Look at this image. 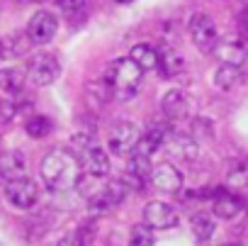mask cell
I'll return each instance as SVG.
<instances>
[{"instance_id": "1", "label": "cell", "mask_w": 248, "mask_h": 246, "mask_svg": "<svg viewBox=\"0 0 248 246\" xmlns=\"http://www.w3.org/2000/svg\"><path fill=\"white\" fill-rule=\"evenodd\" d=\"M80 161L71 149H51L39 166V176L51 193H68L80 183Z\"/></svg>"}, {"instance_id": "2", "label": "cell", "mask_w": 248, "mask_h": 246, "mask_svg": "<svg viewBox=\"0 0 248 246\" xmlns=\"http://www.w3.org/2000/svg\"><path fill=\"white\" fill-rule=\"evenodd\" d=\"M144 68H139L129 56H124V59H114L105 66V71L100 73L109 88H112V95L117 100H132L139 95L141 90V81H144Z\"/></svg>"}, {"instance_id": "3", "label": "cell", "mask_w": 248, "mask_h": 246, "mask_svg": "<svg viewBox=\"0 0 248 246\" xmlns=\"http://www.w3.org/2000/svg\"><path fill=\"white\" fill-rule=\"evenodd\" d=\"M71 144H73V154L78 156L80 161V168L90 176V178H102L109 173V156L107 151L100 147L95 132L90 130H78L73 137H71Z\"/></svg>"}, {"instance_id": "4", "label": "cell", "mask_w": 248, "mask_h": 246, "mask_svg": "<svg viewBox=\"0 0 248 246\" xmlns=\"http://www.w3.org/2000/svg\"><path fill=\"white\" fill-rule=\"evenodd\" d=\"M139 137H141V132H139V127L134 125V122L122 119V122H114V125L109 127L107 147H109V151L114 156H132Z\"/></svg>"}, {"instance_id": "5", "label": "cell", "mask_w": 248, "mask_h": 246, "mask_svg": "<svg viewBox=\"0 0 248 246\" xmlns=\"http://www.w3.org/2000/svg\"><path fill=\"white\" fill-rule=\"evenodd\" d=\"M25 71H27V81L30 83H34V85H51L59 78V73H61V64H59V59L54 54L39 51V54H34L27 61Z\"/></svg>"}, {"instance_id": "6", "label": "cell", "mask_w": 248, "mask_h": 246, "mask_svg": "<svg viewBox=\"0 0 248 246\" xmlns=\"http://www.w3.org/2000/svg\"><path fill=\"white\" fill-rule=\"evenodd\" d=\"M187 30H190V37H192L195 47H197L202 54H212V51H214V47H217V42H219V27H217V22H214L209 15H204V13L192 15Z\"/></svg>"}, {"instance_id": "7", "label": "cell", "mask_w": 248, "mask_h": 246, "mask_svg": "<svg viewBox=\"0 0 248 246\" xmlns=\"http://www.w3.org/2000/svg\"><path fill=\"white\" fill-rule=\"evenodd\" d=\"M219 64H231V66H243L248 59V39L238 32H231L226 37H221L212 51Z\"/></svg>"}, {"instance_id": "8", "label": "cell", "mask_w": 248, "mask_h": 246, "mask_svg": "<svg viewBox=\"0 0 248 246\" xmlns=\"http://www.w3.org/2000/svg\"><path fill=\"white\" fill-rule=\"evenodd\" d=\"M25 32H27V39L32 44L44 47V44H49L56 37V32H59V17L54 13H49V10H39V13H34L30 17Z\"/></svg>"}, {"instance_id": "9", "label": "cell", "mask_w": 248, "mask_h": 246, "mask_svg": "<svg viewBox=\"0 0 248 246\" xmlns=\"http://www.w3.org/2000/svg\"><path fill=\"white\" fill-rule=\"evenodd\" d=\"M37 197H39V188L30 178H17V180L5 183V200L15 210H30V207H34L37 205Z\"/></svg>"}, {"instance_id": "10", "label": "cell", "mask_w": 248, "mask_h": 246, "mask_svg": "<svg viewBox=\"0 0 248 246\" xmlns=\"http://www.w3.org/2000/svg\"><path fill=\"white\" fill-rule=\"evenodd\" d=\"M127 193H129V190H127V185H124L122 180H112V183L102 185V188L90 197V210L97 212V214H105V212L119 207L122 200L127 197Z\"/></svg>"}, {"instance_id": "11", "label": "cell", "mask_w": 248, "mask_h": 246, "mask_svg": "<svg viewBox=\"0 0 248 246\" xmlns=\"http://www.w3.org/2000/svg\"><path fill=\"white\" fill-rule=\"evenodd\" d=\"M144 222H146L151 229L161 231V229H173V227H178L180 214L175 212L173 205H168V202H163V200H151V202L144 207Z\"/></svg>"}, {"instance_id": "12", "label": "cell", "mask_w": 248, "mask_h": 246, "mask_svg": "<svg viewBox=\"0 0 248 246\" xmlns=\"http://www.w3.org/2000/svg\"><path fill=\"white\" fill-rule=\"evenodd\" d=\"M163 147H166V151L175 161H195L197 154H200V144L190 134H175V132H170L166 137V144Z\"/></svg>"}, {"instance_id": "13", "label": "cell", "mask_w": 248, "mask_h": 246, "mask_svg": "<svg viewBox=\"0 0 248 246\" xmlns=\"http://www.w3.org/2000/svg\"><path fill=\"white\" fill-rule=\"evenodd\" d=\"M149 183L161 193H178L183 188V173L173 164H158L151 168Z\"/></svg>"}, {"instance_id": "14", "label": "cell", "mask_w": 248, "mask_h": 246, "mask_svg": "<svg viewBox=\"0 0 248 246\" xmlns=\"http://www.w3.org/2000/svg\"><path fill=\"white\" fill-rule=\"evenodd\" d=\"M190 107H192V100H190V95H187L183 88L168 90V93L163 95V100H161V110H163V115H166L170 122L187 117V115H190Z\"/></svg>"}, {"instance_id": "15", "label": "cell", "mask_w": 248, "mask_h": 246, "mask_svg": "<svg viewBox=\"0 0 248 246\" xmlns=\"http://www.w3.org/2000/svg\"><path fill=\"white\" fill-rule=\"evenodd\" d=\"M17 178H27V156L17 149L0 154V180L10 183Z\"/></svg>"}, {"instance_id": "16", "label": "cell", "mask_w": 248, "mask_h": 246, "mask_svg": "<svg viewBox=\"0 0 248 246\" xmlns=\"http://www.w3.org/2000/svg\"><path fill=\"white\" fill-rule=\"evenodd\" d=\"M25 83H27V71L25 68H17V66L0 68V95L17 98V95H22Z\"/></svg>"}, {"instance_id": "17", "label": "cell", "mask_w": 248, "mask_h": 246, "mask_svg": "<svg viewBox=\"0 0 248 246\" xmlns=\"http://www.w3.org/2000/svg\"><path fill=\"white\" fill-rule=\"evenodd\" d=\"M212 210L221 219H233L243 210V200L238 195L229 193V190H217L214 197H212Z\"/></svg>"}, {"instance_id": "18", "label": "cell", "mask_w": 248, "mask_h": 246, "mask_svg": "<svg viewBox=\"0 0 248 246\" xmlns=\"http://www.w3.org/2000/svg\"><path fill=\"white\" fill-rule=\"evenodd\" d=\"M183 68H185V59L178 49L158 47V71L163 78H173V76L183 73Z\"/></svg>"}, {"instance_id": "19", "label": "cell", "mask_w": 248, "mask_h": 246, "mask_svg": "<svg viewBox=\"0 0 248 246\" xmlns=\"http://www.w3.org/2000/svg\"><path fill=\"white\" fill-rule=\"evenodd\" d=\"M129 59L144 68V71H156L158 68V47H151V44H134L129 49Z\"/></svg>"}, {"instance_id": "20", "label": "cell", "mask_w": 248, "mask_h": 246, "mask_svg": "<svg viewBox=\"0 0 248 246\" xmlns=\"http://www.w3.org/2000/svg\"><path fill=\"white\" fill-rule=\"evenodd\" d=\"M114 95H112V88H109V83L100 76L97 81H93V83H88V88H85V100L90 102V107H102L105 102H109Z\"/></svg>"}, {"instance_id": "21", "label": "cell", "mask_w": 248, "mask_h": 246, "mask_svg": "<svg viewBox=\"0 0 248 246\" xmlns=\"http://www.w3.org/2000/svg\"><path fill=\"white\" fill-rule=\"evenodd\" d=\"M54 130V122L46 117V115H32L25 119V132L32 137V139H44L49 137Z\"/></svg>"}, {"instance_id": "22", "label": "cell", "mask_w": 248, "mask_h": 246, "mask_svg": "<svg viewBox=\"0 0 248 246\" xmlns=\"http://www.w3.org/2000/svg\"><path fill=\"white\" fill-rule=\"evenodd\" d=\"M241 81V66H231V64H221L214 73V83L221 90H231L236 83Z\"/></svg>"}, {"instance_id": "23", "label": "cell", "mask_w": 248, "mask_h": 246, "mask_svg": "<svg viewBox=\"0 0 248 246\" xmlns=\"http://www.w3.org/2000/svg\"><path fill=\"white\" fill-rule=\"evenodd\" d=\"M192 234H195V239L197 241H207L212 234H214V219L209 217V214H204V212H197L195 217H192Z\"/></svg>"}, {"instance_id": "24", "label": "cell", "mask_w": 248, "mask_h": 246, "mask_svg": "<svg viewBox=\"0 0 248 246\" xmlns=\"http://www.w3.org/2000/svg\"><path fill=\"white\" fill-rule=\"evenodd\" d=\"M154 229L144 222V224H137L129 234V246H154Z\"/></svg>"}, {"instance_id": "25", "label": "cell", "mask_w": 248, "mask_h": 246, "mask_svg": "<svg viewBox=\"0 0 248 246\" xmlns=\"http://www.w3.org/2000/svg\"><path fill=\"white\" fill-rule=\"evenodd\" d=\"M226 183H229L231 188H243V185L248 183V164H246V161H238V164H231V168H229V178H226Z\"/></svg>"}, {"instance_id": "26", "label": "cell", "mask_w": 248, "mask_h": 246, "mask_svg": "<svg viewBox=\"0 0 248 246\" xmlns=\"http://www.w3.org/2000/svg\"><path fill=\"white\" fill-rule=\"evenodd\" d=\"M90 3H93V0H56V5H59V10H61L63 15H68V17L88 13Z\"/></svg>"}, {"instance_id": "27", "label": "cell", "mask_w": 248, "mask_h": 246, "mask_svg": "<svg viewBox=\"0 0 248 246\" xmlns=\"http://www.w3.org/2000/svg\"><path fill=\"white\" fill-rule=\"evenodd\" d=\"M59 246H88V236L80 234V231H76V234H68Z\"/></svg>"}, {"instance_id": "28", "label": "cell", "mask_w": 248, "mask_h": 246, "mask_svg": "<svg viewBox=\"0 0 248 246\" xmlns=\"http://www.w3.org/2000/svg\"><path fill=\"white\" fill-rule=\"evenodd\" d=\"M236 25H238V34H243V37L248 39V5H246V10H241V13H238Z\"/></svg>"}, {"instance_id": "29", "label": "cell", "mask_w": 248, "mask_h": 246, "mask_svg": "<svg viewBox=\"0 0 248 246\" xmlns=\"http://www.w3.org/2000/svg\"><path fill=\"white\" fill-rule=\"evenodd\" d=\"M112 3H117V5H127V3H132V0H112Z\"/></svg>"}, {"instance_id": "30", "label": "cell", "mask_w": 248, "mask_h": 246, "mask_svg": "<svg viewBox=\"0 0 248 246\" xmlns=\"http://www.w3.org/2000/svg\"><path fill=\"white\" fill-rule=\"evenodd\" d=\"M224 246H238V244H236V241H229V244H224Z\"/></svg>"}, {"instance_id": "31", "label": "cell", "mask_w": 248, "mask_h": 246, "mask_svg": "<svg viewBox=\"0 0 248 246\" xmlns=\"http://www.w3.org/2000/svg\"><path fill=\"white\" fill-rule=\"evenodd\" d=\"M22 3H37V0H22Z\"/></svg>"}, {"instance_id": "32", "label": "cell", "mask_w": 248, "mask_h": 246, "mask_svg": "<svg viewBox=\"0 0 248 246\" xmlns=\"http://www.w3.org/2000/svg\"><path fill=\"white\" fill-rule=\"evenodd\" d=\"M243 5H248V0H243Z\"/></svg>"}, {"instance_id": "33", "label": "cell", "mask_w": 248, "mask_h": 246, "mask_svg": "<svg viewBox=\"0 0 248 246\" xmlns=\"http://www.w3.org/2000/svg\"><path fill=\"white\" fill-rule=\"evenodd\" d=\"M0 102H3V100H0Z\"/></svg>"}]
</instances>
